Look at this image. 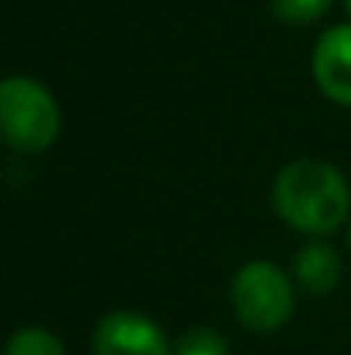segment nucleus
<instances>
[{
	"label": "nucleus",
	"instance_id": "nucleus-4",
	"mask_svg": "<svg viewBox=\"0 0 351 355\" xmlns=\"http://www.w3.org/2000/svg\"><path fill=\"white\" fill-rule=\"evenodd\" d=\"M93 355H172V342L152 318L138 311H114L93 328Z\"/></svg>",
	"mask_w": 351,
	"mask_h": 355
},
{
	"label": "nucleus",
	"instance_id": "nucleus-6",
	"mask_svg": "<svg viewBox=\"0 0 351 355\" xmlns=\"http://www.w3.org/2000/svg\"><path fill=\"white\" fill-rule=\"evenodd\" d=\"M293 279L314 297L331 293L341 283V255L327 241H307L293 259Z\"/></svg>",
	"mask_w": 351,
	"mask_h": 355
},
{
	"label": "nucleus",
	"instance_id": "nucleus-5",
	"mask_svg": "<svg viewBox=\"0 0 351 355\" xmlns=\"http://www.w3.org/2000/svg\"><path fill=\"white\" fill-rule=\"evenodd\" d=\"M314 80L331 104L351 107V24H334L317 38Z\"/></svg>",
	"mask_w": 351,
	"mask_h": 355
},
{
	"label": "nucleus",
	"instance_id": "nucleus-10",
	"mask_svg": "<svg viewBox=\"0 0 351 355\" xmlns=\"http://www.w3.org/2000/svg\"><path fill=\"white\" fill-rule=\"evenodd\" d=\"M348 245H351V225H348Z\"/></svg>",
	"mask_w": 351,
	"mask_h": 355
},
{
	"label": "nucleus",
	"instance_id": "nucleus-7",
	"mask_svg": "<svg viewBox=\"0 0 351 355\" xmlns=\"http://www.w3.org/2000/svg\"><path fill=\"white\" fill-rule=\"evenodd\" d=\"M3 355H66V345H62V338L52 335L48 328L28 324V328H17V331L7 338Z\"/></svg>",
	"mask_w": 351,
	"mask_h": 355
},
{
	"label": "nucleus",
	"instance_id": "nucleus-11",
	"mask_svg": "<svg viewBox=\"0 0 351 355\" xmlns=\"http://www.w3.org/2000/svg\"><path fill=\"white\" fill-rule=\"evenodd\" d=\"M345 3H348V14H351V0H345Z\"/></svg>",
	"mask_w": 351,
	"mask_h": 355
},
{
	"label": "nucleus",
	"instance_id": "nucleus-3",
	"mask_svg": "<svg viewBox=\"0 0 351 355\" xmlns=\"http://www.w3.org/2000/svg\"><path fill=\"white\" fill-rule=\"evenodd\" d=\"M62 128V114L48 87L31 76H7L0 83V131L14 152H45Z\"/></svg>",
	"mask_w": 351,
	"mask_h": 355
},
{
	"label": "nucleus",
	"instance_id": "nucleus-1",
	"mask_svg": "<svg viewBox=\"0 0 351 355\" xmlns=\"http://www.w3.org/2000/svg\"><path fill=\"white\" fill-rule=\"evenodd\" d=\"M272 207L289 228L324 238L351 218L348 180L324 159H293L276 176Z\"/></svg>",
	"mask_w": 351,
	"mask_h": 355
},
{
	"label": "nucleus",
	"instance_id": "nucleus-2",
	"mask_svg": "<svg viewBox=\"0 0 351 355\" xmlns=\"http://www.w3.org/2000/svg\"><path fill=\"white\" fill-rule=\"evenodd\" d=\"M234 318L258 335H272L289 324L296 311V283L269 259L244 262L231 279Z\"/></svg>",
	"mask_w": 351,
	"mask_h": 355
},
{
	"label": "nucleus",
	"instance_id": "nucleus-9",
	"mask_svg": "<svg viewBox=\"0 0 351 355\" xmlns=\"http://www.w3.org/2000/svg\"><path fill=\"white\" fill-rule=\"evenodd\" d=\"M331 10V0H272V14L286 24H310Z\"/></svg>",
	"mask_w": 351,
	"mask_h": 355
},
{
	"label": "nucleus",
	"instance_id": "nucleus-8",
	"mask_svg": "<svg viewBox=\"0 0 351 355\" xmlns=\"http://www.w3.org/2000/svg\"><path fill=\"white\" fill-rule=\"evenodd\" d=\"M172 355H228V338L214 328H190L172 345Z\"/></svg>",
	"mask_w": 351,
	"mask_h": 355
}]
</instances>
